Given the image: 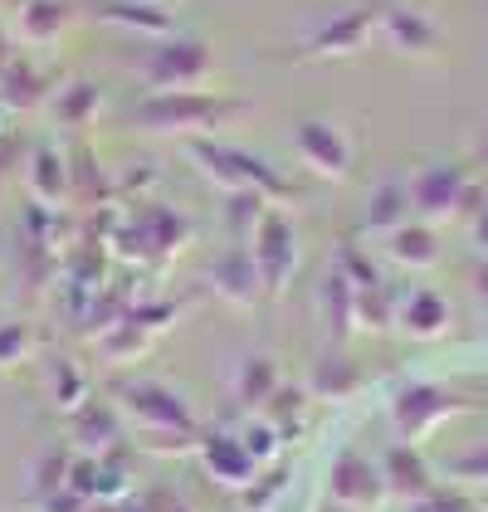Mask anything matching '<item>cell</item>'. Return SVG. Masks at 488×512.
I'll list each match as a JSON object with an SVG mask.
<instances>
[{
    "mask_svg": "<svg viewBox=\"0 0 488 512\" xmlns=\"http://www.w3.org/2000/svg\"><path fill=\"white\" fill-rule=\"evenodd\" d=\"M15 347L25 352V327H0V361L15 352Z\"/></svg>",
    "mask_w": 488,
    "mask_h": 512,
    "instance_id": "7a4b0ae2",
    "label": "cell"
},
{
    "mask_svg": "<svg viewBox=\"0 0 488 512\" xmlns=\"http://www.w3.org/2000/svg\"><path fill=\"white\" fill-rule=\"evenodd\" d=\"M59 15H64V10H54V5H30V15H25V20H30V35H49Z\"/></svg>",
    "mask_w": 488,
    "mask_h": 512,
    "instance_id": "6da1fadb",
    "label": "cell"
}]
</instances>
